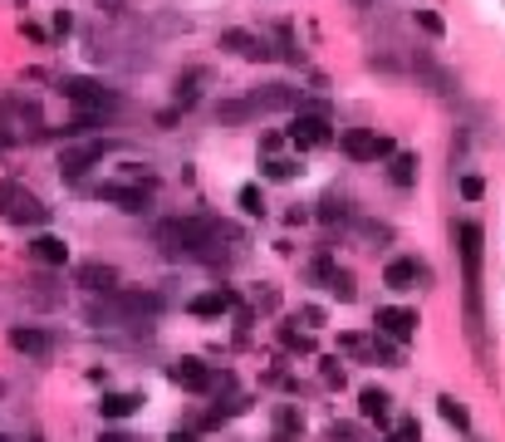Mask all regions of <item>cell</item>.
Returning a JSON list of instances; mask_svg holds the SVG:
<instances>
[{
    "instance_id": "cell-6",
    "label": "cell",
    "mask_w": 505,
    "mask_h": 442,
    "mask_svg": "<svg viewBox=\"0 0 505 442\" xmlns=\"http://www.w3.org/2000/svg\"><path fill=\"white\" fill-rule=\"evenodd\" d=\"M339 152L354 162H383L393 158V138L373 133V128H348V133H339Z\"/></svg>"
},
{
    "instance_id": "cell-37",
    "label": "cell",
    "mask_w": 505,
    "mask_h": 442,
    "mask_svg": "<svg viewBox=\"0 0 505 442\" xmlns=\"http://www.w3.org/2000/svg\"><path fill=\"white\" fill-rule=\"evenodd\" d=\"M299 319H305L309 329H319V325H324V309H319V305H305V309H299Z\"/></svg>"
},
{
    "instance_id": "cell-13",
    "label": "cell",
    "mask_w": 505,
    "mask_h": 442,
    "mask_svg": "<svg viewBox=\"0 0 505 442\" xmlns=\"http://www.w3.org/2000/svg\"><path fill=\"white\" fill-rule=\"evenodd\" d=\"M10 349L25 354V359H34V364H44L54 354V334L40 329V325H15L10 329Z\"/></svg>"
},
{
    "instance_id": "cell-23",
    "label": "cell",
    "mask_w": 505,
    "mask_h": 442,
    "mask_svg": "<svg viewBox=\"0 0 505 442\" xmlns=\"http://www.w3.org/2000/svg\"><path fill=\"white\" fill-rule=\"evenodd\" d=\"M138 408H142V393H103V398H99V417H103V423L133 417Z\"/></svg>"
},
{
    "instance_id": "cell-33",
    "label": "cell",
    "mask_w": 505,
    "mask_h": 442,
    "mask_svg": "<svg viewBox=\"0 0 505 442\" xmlns=\"http://www.w3.org/2000/svg\"><path fill=\"white\" fill-rule=\"evenodd\" d=\"M20 197H25V187H20V182H0V217H10Z\"/></svg>"
},
{
    "instance_id": "cell-14",
    "label": "cell",
    "mask_w": 505,
    "mask_h": 442,
    "mask_svg": "<svg viewBox=\"0 0 505 442\" xmlns=\"http://www.w3.org/2000/svg\"><path fill=\"white\" fill-rule=\"evenodd\" d=\"M240 305V295L231 290V285H211V290H201V295H191L187 309L197 319H221V315H231V309Z\"/></svg>"
},
{
    "instance_id": "cell-16",
    "label": "cell",
    "mask_w": 505,
    "mask_h": 442,
    "mask_svg": "<svg viewBox=\"0 0 505 442\" xmlns=\"http://www.w3.org/2000/svg\"><path fill=\"white\" fill-rule=\"evenodd\" d=\"M167 378H172L177 388H187V393H207L216 374H211V368L201 364V359H191V354H187V359H177L172 368H167Z\"/></svg>"
},
{
    "instance_id": "cell-26",
    "label": "cell",
    "mask_w": 505,
    "mask_h": 442,
    "mask_svg": "<svg viewBox=\"0 0 505 442\" xmlns=\"http://www.w3.org/2000/svg\"><path fill=\"white\" fill-rule=\"evenodd\" d=\"M437 408H442V417H447V423L456 427V433H471V413H466V403H456L452 393H442V398H437Z\"/></svg>"
},
{
    "instance_id": "cell-25",
    "label": "cell",
    "mask_w": 505,
    "mask_h": 442,
    "mask_svg": "<svg viewBox=\"0 0 505 442\" xmlns=\"http://www.w3.org/2000/svg\"><path fill=\"white\" fill-rule=\"evenodd\" d=\"M388 177H393V187H417V152H393Z\"/></svg>"
},
{
    "instance_id": "cell-24",
    "label": "cell",
    "mask_w": 505,
    "mask_h": 442,
    "mask_svg": "<svg viewBox=\"0 0 505 442\" xmlns=\"http://www.w3.org/2000/svg\"><path fill=\"white\" fill-rule=\"evenodd\" d=\"M256 109H250V99H226V103H216V123H226V128H236V123H256Z\"/></svg>"
},
{
    "instance_id": "cell-39",
    "label": "cell",
    "mask_w": 505,
    "mask_h": 442,
    "mask_svg": "<svg viewBox=\"0 0 505 442\" xmlns=\"http://www.w3.org/2000/svg\"><path fill=\"white\" fill-rule=\"evenodd\" d=\"M329 442H354V427H339V423H334L329 427Z\"/></svg>"
},
{
    "instance_id": "cell-3",
    "label": "cell",
    "mask_w": 505,
    "mask_h": 442,
    "mask_svg": "<svg viewBox=\"0 0 505 442\" xmlns=\"http://www.w3.org/2000/svg\"><path fill=\"white\" fill-rule=\"evenodd\" d=\"M162 309H167V300L158 290H128V285H118V290H108L89 305V325H152Z\"/></svg>"
},
{
    "instance_id": "cell-7",
    "label": "cell",
    "mask_w": 505,
    "mask_h": 442,
    "mask_svg": "<svg viewBox=\"0 0 505 442\" xmlns=\"http://www.w3.org/2000/svg\"><path fill=\"white\" fill-rule=\"evenodd\" d=\"M93 197L118 207V211H128V217H142V211L152 207V187H142V182H99Z\"/></svg>"
},
{
    "instance_id": "cell-40",
    "label": "cell",
    "mask_w": 505,
    "mask_h": 442,
    "mask_svg": "<svg viewBox=\"0 0 505 442\" xmlns=\"http://www.w3.org/2000/svg\"><path fill=\"white\" fill-rule=\"evenodd\" d=\"M99 442H133V437H128V433H118V427H103Z\"/></svg>"
},
{
    "instance_id": "cell-38",
    "label": "cell",
    "mask_w": 505,
    "mask_h": 442,
    "mask_svg": "<svg viewBox=\"0 0 505 442\" xmlns=\"http://www.w3.org/2000/svg\"><path fill=\"white\" fill-rule=\"evenodd\" d=\"M461 197H466V201L481 197V177H461Z\"/></svg>"
},
{
    "instance_id": "cell-4",
    "label": "cell",
    "mask_w": 505,
    "mask_h": 442,
    "mask_svg": "<svg viewBox=\"0 0 505 442\" xmlns=\"http://www.w3.org/2000/svg\"><path fill=\"white\" fill-rule=\"evenodd\" d=\"M64 99L74 103L79 113H103V118H118V109H123V93L108 89L103 79H89V74H69L64 83Z\"/></svg>"
},
{
    "instance_id": "cell-2",
    "label": "cell",
    "mask_w": 505,
    "mask_h": 442,
    "mask_svg": "<svg viewBox=\"0 0 505 442\" xmlns=\"http://www.w3.org/2000/svg\"><path fill=\"white\" fill-rule=\"evenodd\" d=\"M481 221H456V256H461V295H466V334L486 354V309H481Z\"/></svg>"
},
{
    "instance_id": "cell-30",
    "label": "cell",
    "mask_w": 505,
    "mask_h": 442,
    "mask_svg": "<svg viewBox=\"0 0 505 442\" xmlns=\"http://www.w3.org/2000/svg\"><path fill=\"white\" fill-rule=\"evenodd\" d=\"M207 79V69H187L182 79H177V103H182V109H191V103H197V83Z\"/></svg>"
},
{
    "instance_id": "cell-34",
    "label": "cell",
    "mask_w": 505,
    "mask_h": 442,
    "mask_svg": "<svg viewBox=\"0 0 505 442\" xmlns=\"http://www.w3.org/2000/svg\"><path fill=\"white\" fill-rule=\"evenodd\" d=\"M319 378H324L329 388H344V364H339V359H324V364H319Z\"/></svg>"
},
{
    "instance_id": "cell-21",
    "label": "cell",
    "mask_w": 505,
    "mask_h": 442,
    "mask_svg": "<svg viewBox=\"0 0 505 442\" xmlns=\"http://www.w3.org/2000/svg\"><path fill=\"white\" fill-rule=\"evenodd\" d=\"M20 295H25V300H30L34 309H54L59 300H64V290H59V285H54L50 276H30L25 285H20Z\"/></svg>"
},
{
    "instance_id": "cell-29",
    "label": "cell",
    "mask_w": 505,
    "mask_h": 442,
    "mask_svg": "<svg viewBox=\"0 0 505 442\" xmlns=\"http://www.w3.org/2000/svg\"><path fill=\"white\" fill-rule=\"evenodd\" d=\"M280 344L290 354H315V339H309V329H295V325H280Z\"/></svg>"
},
{
    "instance_id": "cell-20",
    "label": "cell",
    "mask_w": 505,
    "mask_h": 442,
    "mask_svg": "<svg viewBox=\"0 0 505 442\" xmlns=\"http://www.w3.org/2000/svg\"><path fill=\"white\" fill-rule=\"evenodd\" d=\"M413 69L432 83V93H437V99H456V79H452L447 69H442L437 59H432V54H417V59H413Z\"/></svg>"
},
{
    "instance_id": "cell-19",
    "label": "cell",
    "mask_w": 505,
    "mask_h": 442,
    "mask_svg": "<svg viewBox=\"0 0 505 442\" xmlns=\"http://www.w3.org/2000/svg\"><path fill=\"white\" fill-rule=\"evenodd\" d=\"M74 280L83 285V290H93V295L118 290V270H113V266H103V260H83V266L74 270Z\"/></svg>"
},
{
    "instance_id": "cell-18",
    "label": "cell",
    "mask_w": 505,
    "mask_h": 442,
    "mask_svg": "<svg viewBox=\"0 0 505 442\" xmlns=\"http://www.w3.org/2000/svg\"><path fill=\"white\" fill-rule=\"evenodd\" d=\"M40 133V113H34V103H10V113H5V142H20V138H34Z\"/></svg>"
},
{
    "instance_id": "cell-12",
    "label": "cell",
    "mask_w": 505,
    "mask_h": 442,
    "mask_svg": "<svg viewBox=\"0 0 505 442\" xmlns=\"http://www.w3.org/2000/svg\"><path fill=\"white\" fill-rule=\"evenodd\" d=\"M221 50H231L236 59H250V64H270L275 59L270 40L256 30H221Z\"/></svg>"
},
{
    "instance_id": "cell-28",
    "label": "cell",
    "mask_w": 505,
    "mask_h": 442,
    "mask_svg": "<svg viewBox=\"0 0 505 442\" xmlns=\"http://www.w3.org/2000/svg\"><path fill=\"white\" fill-rule=\"evenodd\" d=\"M236 201H240V211H246V217H266V192H260L256 182H246V187H240Z\"/></svg>"
},
{
    "instance_id": "cell-35",
    "label": "cell",
    "mask_w": 505,
    "mask_h": 442,
    "mask_svg": "<svg viewBox=\"0 0 505 442\" xmlns=\"http://www.w3.org/2000/svg\"><path fill=\"white\" fill-rule=\"evenodd\" d=\"M388 442H422V427H417V417H403L398 433H393Z\"/></svg>"
},
{
    "instance_id": "cell-32",
    "label": "cell",
    "mask_w": 505,
    "mask_h": 442,
    "mask_svg": "<svg viewBox=\"0 0 505 442\" xmlns=\"http://www.w3.org/2000/svg\"><path fill=\"white\" fill-rule=\"evenodd\" d=\"M275 427H280V433H290V437H299V427H305V417H299L295 408H275Z\"/></svg>"
},
{
    "instance_id": "cell-31",
    "label": "cell",
    "mask_w": 505,
    "mask_h": 442,
    "mask_svg": "<svg viewBox=\"0 0 505 442\" xmlns=\"http://www.w3.org/2000/svg\"><path fill=\"white\" fill-rule=\"evenodd\" d=\"M266 177H270V182H295V177H299V162H290V158H270V162H266Z\"/></svg>"
},
{
    "instance_id": "cell-41",
    "label": "cell",
    "mask_w": 505,
    "mask_h": 442,
    "mask_svg": "<svg viewBox=\"0 0 505 442\" xmlns=\"http://www.w3.org/2000/svg\"><path fill=\"white\" fill-rule=\"evenodd\" d=\"M99 5L108 10V15H123V5H128V0H99Z\"/></svg>"
},
{
    "instance_id": "cell-10",
    "label": "cell",
    "mask_w": 505,
    "mask_h": 442,
    "mask_svg": "<svg viewBox=\"0 0 505 442\" xmlns=\"http://www.w3.org/2000/svg\"><path fill=\"white\" fill-rule=\"evenodd\" d=\"M290 142H295V148H329V142H334V123H329V118H324L319 109L295 113V123H290Z\"/></svg>"
},
{
    "instance_id": "cell-36",
    "label": "cell",
    "mask_w": 505,
    "mask_h": 442,
    "mask_svg": "<svg viewBox=\"0 0 505 442\" xmlns=\"http://www.w3.org/2000/svg\"><path fill=\"white\" fill-rule=\"evenodd\" d=\"M417 25H422L427 34H437V40L447 34V25H442V15H432V10H417Z\"/></svg>"
},
{
    "instance_id": "cell-9",
    "label": "cell",
    "mask_w": 505,
    "mask_h": 442,
    "mask_svg": "<svg viewBox=\"0 0 505 442\" xmlns=\"http://www.w3.org/2000/svg\"><path fill=\"white\" fill-rule=\"evenodd\" d=\"M383 285H388V290H398V295H407V290H417V285H432V270L417 256H398V260H388V266H383Z\"/></svg>"
},
{
    "instance_id": "cell-17",
    "label": "cell",
    "mask_w": 505,
    "mask_h": 442,
    "mask_svg": "<svg viewBox=\"0 0 505 442\" xmlns=\"http://www.w3.org/2000/svg\"><path fill=\"white\" fill-rule=\"evenodd\" d=\"M30 260L34 266H44V270H64L69 266V246H64V236H34L30 241Z\"/></svg>"
},
{
    "instance_id": "cell-5",
    "label": "cell",
    "mask_w": 505,
    "mask_h": 442,
    "mask_svg": "<svg viewBox=\"0 0 505 442\" xmlns=\"http://www.w3.org/2000/svg\"><path fill=\"white\" fill-rule=\"evenodd\" d=\"M118 142L113 138H83V142H69L64 152H59V177H69V182H79L89 167H99L103 158H113Z\"/></svg>"
},
{
    "instance_id": "cell-1",
    "label": "cell",
    "mask_w": 505,
    "mask_h": 442,
    "mask_svg": "<svg viewBox=\"0 0 505 442\" xmlns=\"http://www.w3.org/2000/svg\"><path fill=\"white\" fill-rule=\"evenodd\" d=\"M152 236L167 256H191V260H216L231 246H240V231L221 217H167L158 221Z\"/></svg>"
},
{
    "instance_id": "cell-42",
    "label": "cell",
    "mask_w": 505,
    "mask_h": 442,
    "mask_svg": "<svg viewBox=\"0 0 505 442\" xmlns=\"http://www.w3.org/2000/svg\"><path fill=\"white\" fill-rule=\"evenodd\" d=\"M167 442H197V433H182V427H177V433L167 437Z\"/></svg>"
},
{
    "instance_id": "cell-8",
    "label": "cell",
    "mask_w": 505,
    "mask_h": 442,
    "mask_svg": "<svg viewBox=\"0 0 505 442\" xmlns=\"http://www.w3.org/2000/svg\"><path fill=\"white\" fill-rule=\"evenodd\" d=\"M417 325H422V319H417V309H407V305H378V315H373V329L393 344L417 339Z\"/></svg>"
},
{
    "instance_id": "cell-27",
    "label": "cell",
    "mask_w": 505,
    "mask_h": 442,
    "mask_svg": "<svg viewBox=\"0 0 505 442\" xmlns=\"http://www.w3.org/2000/svg\"><path fill=\"white\" fill-rule=\"evenodd\" d=\"M348 217H354V207H348V197H339V192H329V197H324L319 201V221H348Z\"/></svg>"
},
{
    "instance_id": "cell-15",
    "label": "cell",
    "mask_w": 505,
    "mask_h": 442,
    "mask_svg": "<svg viewBox=\"0 0 505 442\" xmlns=\"http://www.w3.org/2000/svg\"><path fill=\"white\" fill-rule=\"evenodd\" d=\"M309 276L324 280V290L339 295V300H354V295H358V290H354V276H348L344 266H334V256H319L315 266H309Z\"/></svg>"
},
{
    "instance_id": "cell-11",
    "label": "cell",
    "mask_w": 505,
    "mask_h": 442,
    "mask_svg": "<svg viewBox=\"0 0 505 442\" xmlns=\"http://www.w3.org/2000/svg\"><path fill=\"white\" fill-rule=\"evenodd\" d=\"M246 99H250V109H256L260 118H266V113H290L299 103V89H295V83H256Z\"/></svg>"
},
{
    "instance_id": "cell-22",
    "label": "cell",
    "mask_w": 505,
    "mask_h": 442,
    "mask_svg": "<svg viewBox=\"0 0 505 442\" xmlns=\"http://www.w3.org/2000/svg\"><path fill=\"white\" fill-rule=\"evenodd\" d=\"M358 413H364L368 423H388V417H393V393L368 384L364 393H358Z\"/></svg>"
}]
</instances>
